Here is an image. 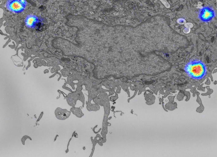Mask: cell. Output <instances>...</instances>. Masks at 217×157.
<instances>
[{"label":"cell","instance_id":"8992f818","mask_svg":"<svg viewBox=\"0 0 217 157\" xmlns=\"http://www.w3.org/2000/svg\"><path fill=\"white\" fill-rule=\"evenodd\" d=\"M27 138H29V139H30L31 140H32L29 137L27 136H24L21 139V140L22 143L23 144H24V145L25 144V140H26Z\"/></svg>","mask_w":217,"mask_h":157},{"label":"cell","instance_id":"3957f363","mask_svg":"<svg viewBox=\"0 0 217 157\" xmlns=\"http://www.w3.org/2000/svg\"><path fill=\"white\" fill-rule=\"evenodd\" d=\"M213 9L209 7H204L201 8L199 12L198 17L203 21L207 22L211 20L215 16Z\"/></svg>","mask_w":217,"mask_h":157},{"label":"cell","instance_id":"6da1fadb","mask_svg":"<svg viewBox=\"0 0 217 157\" xmlns=\"http://www.w3.org/2000/svg\"><path fill=\"white\" fill-rule=\"evenodd\" d=\"M186 73L191 78L196 79L202 78L206 73L204 64L200 60H194L187 63L184 68Z\"/></svg>","mask_w":217,"mask_h":157},{"label":"cell","instance_id":"7a4b0ae2","mask_svg":"<svg viewBox=\"0 0 217 157\" xmlns=\"http://www.w3.org/2000/svg\"><path fill=\"white\" fill-rule=\"evenodd\" d=\"M6 6L9 10L16 13L22 11L26 5L25 0H7Z\"/></svg>","mask_w":217,"mask_h":157},{"label":"cell","instance_id":"277c9868","mask_svg":"<svg viewBox=\"0 0 217 157\" xmlns=\"http://www.w3.org/2000/svg\"><path fill=\"white\" fill-rule=\"evenodd\" d=\"M38 23V19L34 15H29L27 16L25 20L26 25L29 28L35 27Z\"/></svg>","mask_w":217,"mask_h":157},{"label":"cell","instance_id":"5b68a950","mask_svg":"<svg viewBox=\"0 0 217 157\" xmlns=\"http://www.w3.org/2000/svg\"><path fill=\"white\" fill-rule=\"evenodd\" d=\"M70 112L66 109H62L57 108L55 111V114L57 118L60 120H64L69 117Z\"/></svg>","mask_w":217,"mask_h":157}]
</instances>
